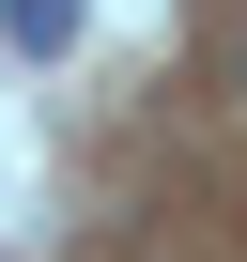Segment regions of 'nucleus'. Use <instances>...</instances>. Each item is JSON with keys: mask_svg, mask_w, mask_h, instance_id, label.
Returning <instances> with one entry per match:
<instances>
[{"mask_svg": "<svg viewBox=\"0 0 247 262\" xmlns=\"http://www.w3.org/2000/svg\"><path fill=\"white\" fill-rule=\"evenodd\" d=\"M77 16H93V0H0V47H16V62H62Z\"/></svg>", "mask_w": 247, "mask_h": 262, "instance_id": "1", "label": "nucleus"}]
</instances>
